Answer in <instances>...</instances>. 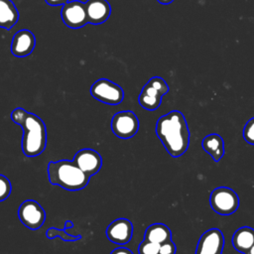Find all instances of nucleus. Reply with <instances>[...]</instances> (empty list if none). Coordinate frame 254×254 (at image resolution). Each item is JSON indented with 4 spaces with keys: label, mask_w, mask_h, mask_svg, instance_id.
<instances>
[{
    "label": "nucleus",
    "mask_w": 254,
    "mask_h": 254,
    "mask_svg": "<svg viewBox=\"0 0 254 254\" xmlns=\"http://www.w3.org/2000/svg\"><path fill=\"white\" fill-rule=\"evenodd\" d=\"M11 119L23 129L22 151L26 157H37L47 146V128L36 114L17 107L11 112Z\"/></svg>",
    "instance_id": "obj_2"
},
{
    "label": "nucleus",
    "mask_w": 254,
    "mask_h": 254,
    "mask_svg": "<svg viewBox=\"0 0 254 254\" xmlns=\"http://www.w3.org/2000/svg\"><path fill=\"white\" fill-rule=\"evenodd\" d=\"M209 202L211 208L216 213L229 215L237 210L239 197L233 190L226 187H219L211 191Z\"/></svg>",
    "instance_id": "obj_5"
},
{
    "label": "nucleus",
    "mask_w": 254,
    "mask_h": 254,
    "mask_svg": "<svg viewBox=\"0 0 254 254\" xmlns=\"http://www.w3.org/2000/svg\"><path fill=\"white\" fill-rule=\"evenodd\" d=\"M110 254H133V252L125 247H118L115 248Z\"/></svg>",
    "instance_id": "obj_24"
},
{
    "label": "nucleus",
    "mask_w": 254,
    "mask_h": 254,
    "mask_svg": "<svg viewBox=\"0 0 254 254\" xmlns=\"http://www.w3.org/2000/svg\"><path fill=\"white\" fill-rule=\"evenodd\" d=\"M159 3H161V4H164V5H168V4H170V3H172L174 0H157Z\"/></svg>",
    "instance_id": "obj_27"
},
{
    "label": "nucleus",
    "mask_w": 254,
    "mask_h": 254,
    "mask_svg": "<svg viewBox=\"0 0 254 254\" xmlns=\"http://www.w3.org/2000/svg\"><path fill=\"white\" fill-rule=\"evenodd\" d=\"M11 190L12 187L9 179L6 176L0 174V201H3L9 197Z\"/></svg>",
    "instance_id": "obj_21"
},
{
    "label": "nucleus",
    "mask_w": 254,
    "mask_h": 254,
    "mask_svg": "<svg viewBox=\"0 0 254 254\" xmlns=\"http://www.w3.org/2000/svg\"><path fill=\"white\" fill-rule=\"evenodd\" d=\"M201 146L215 162H218L224 155V142L218 134L213 133L205 136L201 142Z\"/></svg>",
    "instance_id": "obj_17"
},
{
    "label": "nucleus",
    "mask_w": 254,
    "mask_h": 254,
    "mask_svg": "<svg viewBox=\"0 0 254 254\" xmlns=\"http://www.w3.org/2000/svg\"><path fill=\"white\" fill-rule=\"evenodd\" d=\"M176 251H177V247L172 239L160 244L159 254H176Z\"/></svg>",
    "instance_id": "obj_23"
},
{
    "label": "nucleus",
    "mask_w": 254,
    "mask_h": 254,
    "mask_svg": "<svg viewBox=\"0 0 254 254\" xmlns=\"http://www.w3.org/2000/svg\"><path fill=\"white\" fill-rule=\"evenodd\" d=\"M156 134L174 158L181 157L189 148L190 130L181 111L173 110L160 117L156 124Z\"/></svg>",
    "instance_id": "obj_1"
},
{
    "label": "nucleus",
    "mask_w": 254,
    "mask_h": 254,
    "mask_svg": "<svg viewBox=\"0 0 254 254\" xmlns=\"http://www.w3.org/2000/svg\"><path fill=\"white\" fill-rule=\"evenodd\" d=\"M111 130L118 138L130 139L139 130V120L133 111H119L111 119Z\"/></svg>",
    "instance_id": "obj_7"
},
{
    "label": "nucleus",
    "mask_w": 254,
    "mask_h": 254,
    "mask_svg": "<svg viewBox=\"0 0 254 254\" xmlns=\"http://www.w3.org/2000/svg\"><path fill=\"white\" fill-rule=\"evenodd\" d=\"M144 239L162 244L163 242L172 239V232L166 224L154 223L147 227L144 234Z\"/></svg>",
    "instance_id": "obj_18"
},
{
    "label": "nucleus",
    "mask_w": 254,
    "mask_h": 254,
    "mask_svg": "<svg viewBox=\"0 0 254 254\" xmlns=\"http://www.w3.org/2000/svg\"><path fill=\"white\" fill-rule=\"evenodd\" d=\"M223 247V233L217 228H211L200 236L196 245L195 254H222Z\"/></svg>",
    "instance_id": "obj_10"
},
{
    "label": "nucleus",
    "mask_w": 254,
    "mask_h": 254,
    "mask_svg": "<svg viewBox=\"0 0 254 254\" xmlns=\"http://www.w3.org/2000/svg\"><path fill=\"white\" fill-rule=\"evenodd\" d=\"M90 94L96 100L109 105H117L124 98L122 87L107 78L97 79L90 87Z\"/></svg>",
    "instance_id": "obj_6"
},
{
    "label": "nucleus",
    "mask_w": 254,
    "mask_h": 254,
    "mask_svg": "<svg viewBox=\"0 0 254 254\" xmlns=\"http://www.w3.org/2000/svg\"><path fill=\"white\" fill-rule=\"evenodd\" d=\"M160 252V244L148 240H143L139 247L138 253L139 254H159Z\"/></svg>",
    "instance_id": "obj_20"
},
{
    "label": "nucleus",
    "mask_w": 254,
    "mask_h": 254,
    "mask_svg": "<svg viewBox=\"0 0 254 254\" xmlns=\"http://www.w3.org/2000/svg\"><path fill=\"white\" fill-rule=\"evenodd\" d=\"M49 182L64 190L75 191L83 190L89 183V177L73 161L60 160L48 165Z\"/></svg>",
    "instance_id": "obj_3"
},
{
    "label": "nucleus",
    "mask_w": 254,
    "mask_h": 254,
    "mask_svg": "<svg viewBox=\"0 0 254 254\" xmlns=\"http://www.w3.org/2000/svg\"><path fill=\"white\" fill-rule=\"evenodd\" d=\"M19 19V12L11 0H0V28L12 29Z\"/></svg>",
    "instance_id": "obj_16"
},
{
    "label": "nucleus",
    "mask_w": 254,
    "mask_h": 254,
    "mask_svg": "<svg viewBox=\"0 0 254 254\" xmlns=\"http://www.w3.org/2000/svg\"><path fill=\"white\" fill-rule=\"evenodd\" d=\"M243 138L247 143L254 145V117L249 119L245 124L243 128Z\"/></svg>",
    "instance_id": "obj_22"
},
{
    "label": "nucleus",
    "mask_w": 254,
    "mask_h": 254,
    "mask_svg": "<svg viewBox=\"0 0 254 254\" xmlns=\"http://www.w3.org/2000/svg\"><path fill=\"white\" fill-rule=\"evenodd\" d=\"M46 236L49 239L60 237L64 241H77L81 239L80 235H71L66 232L64 229H58L56 227H51L46 231Z\"/></svg>",
    "instance_id": "obj_19"
},
{
    "label": "nucleus",
    "mask_w": 254,
    "mask_h": 254,
    "mask_svg": "<svg viewBox=\"0 0 254 254\" xmlns=\"http://www.w3.org/2000/svg\"><path fill=\"white\" fill-rule=\"evenodd\" d=\"M246 254H254V244L252 245V247L249 249V251Z\"/></svg>",
    "instance_id": "obj_28"
},
{
    "label": "nucleus",
    "mask_w": 254,
    "mask_h": 254,
    "mask_svg": "<svg viewBox=\"0 0 254 254\" xmlns=\"http://www.w3.org/2000/svg\"><path fill=\"white\" fill-rule=\"evenodd\" d=\"M74 225H73V222L72 221H70V220H66L65 222H64V230H66V229H70V228H72Z\"/></svg>",
    "instance_id": "obj_26"
},
{
    "label": "nucleus",
    "mask_w": 254,
    "mask_h": 254,
    "mask_svg": "<svg viewBox=\"0 0 254 254\" xmlns=\"http://www.w3.org/2000/svg\"><path fill=\"white\" fill-rule=\"evenodd\" d=\"M107 238L114 244H127L133 234V224L127 218H117L113 220L106 228Z\"/></svg>",
    "instance_id": "obj_12"
},
{
    "label": "nucleus",
    "mask_w": 254,
    "mask_h": 254,
    "mask_svg": "<svg viewBox=\"0 0 254 254\" xmlns=\"http://www.w3.org/2000/svg\"><path fill=\"white\" fill-rule=\"evenodd\" d=\"M61 16L64 25L71 29H79L88 23L85 3L78 0L68 1L64 4Z\"/></svg>",
    "instance_id": "obj_9"
},
{
    "label": "nucleus",
    "mask_w": 254,
    "mask_h": 254,
    "mask_svg": "<svg viewBox=\"0 0 254 254\" xmlns=\"http://www.w3.org/2000/svg\"><path fill=\"white\" fill-rule=\"evenodd\" d=\"M169 92V85L164 78L154 76L143 86L138 101L139 104L147 110H156L162 102V97Z\"/></svg>",
    "instance_id": "obj_4"
},
{
    "label": "nucleus",
    "mask_w": 254,
    "mask_h": 254,
    "mask_svg": "<svg viewBox=\"0 0 254 254\" xmlns=\"http://www.w3.org/2000/svg\"><path fill=\"white\" fill-rule=\"evenodd\" d=\"M36 46V38L34 34L27 29L18 31L11 42V53L17 58H25L29 56Z\"/></svg>",
    "instance_id": "obj_13"
},
{
    "label": "nucleus",
    "mask_w": 254,
    "mask_h": 254,
    "mask_svg": "<svg viewBox=\"0 0 254 254\" xmlns=\"http://www.w3.org/2000/svg\"><path fill=\"white\" fill-rule=\"evenodd\" d=\"M18 217L27 228L37 230L46 220V211L38 201L27 199L19 206Z\"/></svg>",
    "instance_id": "obj_8"
},
{
    "label": "nucleus",
    "mask_w": 254,
    "mask_h": 254,
    "mask_svg": "<svg viewBox=\"0 0 254 254\" xmlns=\"http://www.w3.org/2000/svg\"><path fill=\"white\" fill-rule=\"evenodd\" d=\"M72 161L88 177L97 174L102 167V158L100 154L89 148H84L76 152Z\"/></svg>",
    "instance_id": "obj_11"
},
{
    "label": "nucleus",
    "mask_w": 254,
    "mask_h": 254,
    "mask_svg": "<svg viewBox=\"0 0 254 254\" xmlns=\"http://www.w3.org/2000/svg\"><path fill=\"white\" fill-rule=\"evenodd\" d=\"M254 244V229L249 226L238 228L232 236V245L238 252L246 254Z\"/></svg>",
    "instance_id": "obj_15"
},
{
    "label": "nucleus",
    "mask_w": 254,
    "mask_h": 254,
    "mask_svg": "<svg viewBox=\"0 0 254 254\" xmlns=\"http://www.w3.org/2000/svg\"><path fill=\"white\" fill-rule=\"evenodd\" d=\"M85 9L88 23L92 25L104 23L111 14V6L107 0H87Z\"/></svg>",
    "instance_id": "obj_14"
},
{
    "label": "nucleus",
    "mask_w": 254,
    "mask_h": 254,
    "mask_svg": "<svg viewBox=\"0 0 254 254\" xmlns=\"http://www.w3.org/2000/svg\"><path fill=\"white\" fill-rule=\"evenodd\" d=\"M47 4L51 5V6H60V5H64L66 2H68L69 0H45Z\"/></svg>",
    "instance_id": "obj_25"
}]
</instances>
